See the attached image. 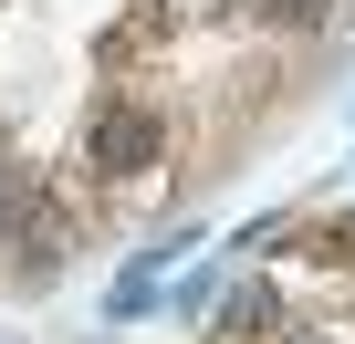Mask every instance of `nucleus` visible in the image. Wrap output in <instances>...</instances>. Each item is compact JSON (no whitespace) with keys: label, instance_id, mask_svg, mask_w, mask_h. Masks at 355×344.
I'll use <instances>...</instances> for the list:
<instances>
[{"label":"nucleus","instance_id":"20e7f679","mask_svg":"<svg viewBox=\"0 0 355 344\" xmlns=\"http://www.w3.org/2000/svg\"><path fill=\"white\" fill-rule=\"evenodd\" d=\"M251 11L282 21V32H313V21H324V0H251Z\"/></svg>","mask_w":355,"mask_h":344},{"label":"nucleus","instance_id":"f03ea898","mask_svg":"<svg viewBox=\"0 0 355 344\" xmlns=\"http://www.w3.org/2000/svg\"><path fill=\"white\" fill-rule=\"evenodd\" d=\"M21 261H32V271H53V261H63V209H42V199L21 209Z\"/></svg>","mask_w":355,"mask_h":344},{"label":"nucleus","instance_id":"39448f33","mask_svg":"<svg viewBox=\"0 0 355 344\" xmlns=\"http://www.w3.org/2000/svg\"><path fill=\"white\" fill-rule=\"evenodd\" d=\"M0 209H11V167H0Z\"/></svg>","mask_w":355,"mask_h":344},{"label":"nucleus","instance_id":"7ed1b4c3","mask_svg":"<svg viewBox=\"0 0 355 344\" xmlns=\"http://www.w3.org/2000/svg\"><path fill=\"white\" fill-rule=\"evenodd\" d=\"M272 334V292H230V313H220V344H261Z\"/></svg>","mask_w":355,"mask_h":344},{"label":"nucleus","instance_id":"f257e3e1","mask_svg":"<svg viewBox=\"0 0 355 344\" xmlns=\"http://www.w3.org/2000/svg\"><path fill=\"white\" fill-rule=\"evenodd\" d=\"M94 167H105V178L157 167V115H146V105H105V115H94Z\"/></svg>","mask_w":355,"mask_h":344}]
</instances>
